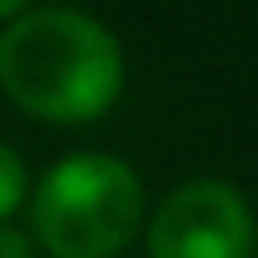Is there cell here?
<instances>
[{"mask_svg": "<svg viewBox=\"0 0 258 258\" xmlns=\"http://www.w3.org/2000/svg\"><path fill=\"white\" fill-rule=\"evenodd\" d=\"M0 258H32L27 236H18L14 227H0Z\"/></svg>", "mask_w": 258, "mask_h": 258, "instance_id": "5b68a950", "label": "cell"}, {"mask_svg": "<svg viewBox=\"0 0 258 258\" xmlns=\"http://www.w3.org/2000/svg\"><path fill=\"white\" fill-rule=\"evenodd\" d=\"M0 86L45 122H91L122 91V45L82 9H32L0 32Z\"/></svg>", "mask_w": 258, "mask_h": 258, "instance_id": "6da1fadb", "label": "cell"}, {"mask_svg": "<svg viewBox=\"0 0 258 258\" xmlns=\"http://www.w3.org/2000/svg\"><path fill=\"white\" fill-rule=\"evenodd\" d=\"M23 5H27V0H0V18H14Z\"/></svg>", "mask_w": 258, "mask_h": 258, "instance_id": "8992f818", "label": "cell"}, {"mask_svg": "<svg viewBox=\"0 0 258 258\" xmlns=\"http://www.w3.org/2000/svg\"><path fill=\"white\" fill-rule=\"evenodd\" d=\"M141 209L145 186L132 163L82 150L41 177L32 195V227L54 258H113L136 236Z\"/></svg>", "mask_w": 258, "mask_h": 258, "instance_id": "7a4b0ae2", "label": "cell"}, {"mask_svg": "<svg viewBox=\"0 0 258 258\" xmlns=\"http://www.w3.org/2000/svg\"><path fill=\"white\" fill-rule=\"evenodd\" d=\"M23 190H27V168H23L18 150H9L0 141V222L23 204Z\"/></svg>", "mask_w": 258, "mask_h": 258, "instance_id": "277c9868", "label": "cell"}, {"mask_svg": "<svg viewBox=\"0 0 258 258\" xmlns=\"http://www.w3.org/2000/svg\"><path fill=\"white\" fill-rule=\"evenodd\" d=\"M254 213L227 181L177 186L150 222V258H249Z\"/></svg>", "mask_w": 258, "mask_h": 258, "instance_id": "3957f363", "label": "cell"}]
</instances>
